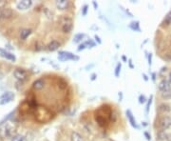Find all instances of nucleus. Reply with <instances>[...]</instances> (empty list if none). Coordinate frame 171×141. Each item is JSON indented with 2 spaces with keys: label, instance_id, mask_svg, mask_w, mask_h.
I'll use <instances>...</instances> for the list:
<instances>
[{
  "label": "nucleus",
  "instance_id": "obj_2",
  "mask_svg": "<svg viewBox=\"0 0 171 141\" xmlns=\"http://www.w3.org/2000/svg\"><path fill=\"white\" fill-rule=\"evenodd\" d=\"M58 59L61 61H68V60H79V56H77L75 54H73L70 51H60L58 54Z\"/></svg>",
  "mask_w": 171,
  "mask_h": 141
},
{
  "label": "nucleus",
  "instance_id": "obj_17",
  "mask_svg": "<svg viewBox=\"0 0 171 141\" xmlns=\"http://www.w3.org/2000/svg\"><path fill=\"white\" fill-rule=\"evenodd\" d=\"M12 10L10 8H6L4 9V10H2L1 12V17L3 18H10L11 16H12Z\"/></svg>",
  "mask_w": 171,
  "mask_h": 141
},
{
  "label": "nucleus",
  "instance_id": "obj_5",
  "mask_svg": "<svg viewBox=\"0 0 171 141\" xmlns=\"http://www.w3.org/2000/svg\"><path fill=\"white\" fill-rule=\"evenodd\" d=\"M13 76H15V77L16 79H18V80L23 81V80H25V79H27L28 73L23 69H15V72H13Z\"/></svg>",
  "mask_w": 171,
  "mask_h": 141
},
{
  "label": "nucleus",
  "instance_id": "obj_38",
  "mask_svg": "<svg viewBox=\"0 0 171 141\" xmlns=\"http://www.w3.org/2000/svg\"><path fill=\"white\" fill-rule=\"evenodd\" d=\"M152 80H153V81L156 80V73H152Z\"/></svg>",
  "mask_w": 171,
  "mask_h": 141
},
{
  "label": "nucleus",
  "instance_id": "obj_27",
  "mask_svg": "<svg viewBox=\"0 0 171 141\" xmlns=\"http://www.w3.org/2000/svg\"><path fill=\"white\" fill-rule=\"evenodd\" d=\"M84 43L86 44L87 48H93V47L96 46L95 42H94V41H92V40H87V41L84 42Z\"/></svg>",
  "mask_w": 171,
  "mask_h": 141
},
{
  "label": "nucleus",
  "instance_id": "obj_4",
  "mask_svg": "<svg viewBox=\"0 0 171 141\" xmlns=\"http://www.w3.org/2000/svg\"><path fill=\"white\" fill-rule=\"evenodd\" d=\"M15 99V93L12 92H6L0 95V105H5Z\"/></svg>",
  "mask_w": 171,
  "mask_h": 141
},
{
  "label": "nucleus",
  "instance_id": "obj_37",
  "mask_svg": "<svg viewBox=\"0 0 171 141\" xmlns=\"http://www.w3.org/2000/svg\"><path fill=\"white\" fill-rule=\"evenodd\" d=\"M143 77H144V79H145L146 81H147V80H148V77H147V76H146V73H143Z\"/></svg>",
  "mask_w": 171,
  "mask_h": 141
},
{
  "label": "nucleus",
  "instance_id": "obj_29",
  "mask_svg": "<svg viewBox=\"0 0 171 141\" xmlns=\"http://www.w3.org/2000/svg\"><path fill=\"white\" fill-rule=\"evenodd\" d=\"M87 10H89V6H87V5H84V7H83V10H82V15H83V16H86V15H87Z\"/></svg>",
  "mask_w": 171,
  "mask_h": 141
},
{
  "label": "nucleus",
  "instance_id": "obj_25",
  "mask_svg": "<svg viewBox=\"0 0 171 141\" xmlns=\"http://www.w3.org/2000/svg\"><path fill=\"white\" fill-rule=\"evenodd\" d=\"M164 25H170L171 24V12H169L167 15H165L164 19Z\"/></svg>",
  "mask_w": 171,
  "mask_h": 141
},
{
  "label": "nucleus",
  "instance_id": "obj_9",
  "mask_svg": "<svg viewBox=\"0 0 171 141\" xmlns=\"http://www.w3.org/2000/svg\"><path fill=\"white\" fill-rule=\"evenodd\" d=\"M126 115H127V119L129 121V123H130V125L133 127V128H135V129L139 128V126H138V124H137V121L135 119V117H134L132 112L130 110H127L126 112Z\"/></svg>",
  "mask_w": 171,
  "mask_h": 141
},
{
  "label": "nucleus",
  "instance_id": "obj_24",
  "mask_svg": "<svg viewBox=\"0 0 171 141\" xmlns=\"http://www.w3.org/2000/svg\"><path fill=\"white\" fill-rule=\"evenodd\" d=\"M11 141H25V137L21 134H15L12 137Z\"/></svg>",
  "mask_w": 171,
  "mask_h": 141
},
{
  "label": "nucleus",
  "instance_id": "obj_32",
  "mask_svg": "<svg viewBox=\"0 0 171 141\" xmlns=\"http://www.w3.org/2000/svg\"><path fill=\"white\" fill-rule=\"evenodd\" d=\"M94 38H95V40L97 41V43H98V44H102V40L100 39V37H99L98 35H94Z\"/></svg>",
  "mask_w": 171,
  "mask_h": 141
},
{
  "label": "nucleus",
  "instance_id": "obj_28",
  "mask_svg": "<svg viewBox=\"0 0 171 141\" xmlns=\"http://www.w3.org/2000/svg\"><path fill=\"white\" fill-rule=\"evenodd\" d=\"M139 103L140 104H145V103L146 102V97L144 95H140V96H139Z\"/></svg>",
  "mask_w": 171,
  "mask_h": 141
},
{
  "label": "nucleus",
  "instance_id": "obj_42",
  "mask_svg": "<svg viewBox=\"0 0 171 141\" xmlns=\"http://www.w3.org/2000/svg\"><path fill=\"white\" fill-rule=\"evenodd\" d=\"M168 78H169V82L171 83V73H169V76H168Z\"/></svg>",
  "mask_w": 171,
  "mask_h": 141
},
{
  "label": "nucleus",
  "instance_id": "obj_15",
  "mask_svg": "<svg viewBox=\"0 0 171 141\" xmlns=\"http://www.w3.org/2000/svg\"><path fill=\"white\" fill-rule=\"evenodd\" d=\"M170 137V135L165 133V131H159L157 133V139L164 141V140H168Z\"/></svg>",
  "mask_w": 171,
  "mask_h": 141
},
{
  "label": "nucleus",
  "instance_id": "obj_1",
  "mask_svg": "<svg viewBox=\"0 0 171 141\" xmlns=\"http://www.w3.org/2000/svg\"><path fill=\"white\" fill-rule=\"evenodd\" d=\"M15 131V127L10 125V124H2L0 125V136L2 138H7V137H10L12 136V134Z\"/></svg>",
  "mask_w": 171,
  "mask_h": 141
},
{
  "label": "nucleus",
  "instance_id": "obj_35",
  "mask_svg": "<svg viewBox=\"0 0 171 141\" xmlns=\"http://www.w3.org/2000/svg\"><path fill=\"white\" fill-rule=\"evenodd\" d=\"M92 5H93V7H94V9H95V10H97V9H98V4H97L95 1H93V2H92Z\"/></svg>",
  "mask_w": 171,
  "mask_h": 141
},
{
  "label": "nucleus",
  "instance_id": "obj_39",
  "mask_svg": "<svg viewBox=\"0 0 171 141\" xmlns=\"http://www.w3.org/2000/svg\"><path fill=\"white\" fill-rule=\"evenodd\" d=\"M128 63H129V66H130V68H131V69H133V68H134V66L132 65V61H131V59H129Z\"/></svg>",
  "mask_w": 171,
  "mask_h": 141
},
{
  "label": "nucleus",
  "instance_id": "obj_30",
  "mask_svg": "<svg viewBox=\"0 0 171 141\" xmlns=\"http://www.w3.org/2000/svg\"><path fill=\"white\" fill-rule=\"evenodd\" d=\"M85 49H87L86 44H85V43H82V44H80L79 47L77 48V51H84Z\"/></svg>",
  "mask_w": 171,
  "mask_h": 141
},
{
  "label": "nucleus",
  "instance_id": "obj_11",
  "mask_svg": "<svg viewBox=\"0 0 171 141\" xmlns=\"http://www.w3.org/2000/svg\"><path fill=\"white\" fill-rule=\"evenodd\" d=\"M72 28H73L72 21L71 19H67V21H65L62 25V31L65 34H68V32L72 31Z\"/></svg>",
  "mask_w": 171,
  "mask_h": 141
},
{
  "label": "nucleus",
  "instance_id": "obj_10",
  "mask_svg": "<svg viewBox=\"0 0 171 141\" xmlns=\"http://www.w3.org/2000/svg\"><path fill=\"white\" fill-rule=\"evenodd\" d=\"M95 120L98 123V125L100 127H105L108 124V119L107 117L104 116L103 115H99V114H95Z\"/></svg>",
  "mask_w": 171,
  "mask_h": 141
},
{
  "label": "nucleus",
  "instance_id": "obj_40",
  "mask_svg": "<svg viewBox=\"0 0 171 141\" xmlns=\"http://www.w3.org/2000/svg\"><path fill=\"white\" fill-rule=\"evenodd\" d=\"M122 59L124 60V62H127V57H126V56H124V55L122 56Z\"/></svg>",
  "mask_w": 171,
  "mask_h": 141
},
{
  "label": "nucleus",
  "instance_id": "obj_36",
  "mask_svg": "<svg viewBox=\"0 0 171 141\" xmlns=\"http://www.w3.org/2000/svg\"><path fill=\"white\" fill-rule=\"evenodd\" d=\"M122 99H123V93L120 92L119 93V101H122Z\"/></svg>",
  "mask_w": 171,
  "mask_h": 141
},
{
  "label": "nucleus",
  "instance_id": "obj_43",
  "mask_svg": "<svg viewBox=\"0 0 171 141\" xmlns=\"http://www.w3.org/2000/svg\"><path fill=\"white\" fill-rule=\"evenodd\" d=\"M1 12H2V10H0V18H1Z\"/></svg>",
  "mask_w": 171,
  "mask_h": 141
},
{
  "label": "nucleus",
  "instance_id": "obj_19",
  "mask_svg": "<svg viewBox=\"0 0 171 141\" xmlns=\"http://www.w3.org/2000/svg\"><path fill=\"white\" fill-rule=\"evenodd\" d=\"M31 34V29H22L20 32V37L22 40H25L28 36Z\"/></svg>",
  "mask_w": 171,
  "mask_h": 141
},
{
  "label": "nucleus",
  "instance_id": "obj_26",
  "mask_svg": "<svg viewBox=\"0 0 171 141\" xmlns=\"http://www.w3.org/2000/svg\"><path fill=\"white\" fill-rule=\"evenodd\" d=\"M152 99H153V95H150L149 99L147 100V103H146V114L147 115L149 112V109H150V106L152 104Z\"/></svg>",
  "mask_w": 171,
  "mask_h": 141
},
{
  "label": "nucleus",
  "instance_id": "obj_6",
  "mask_svg": "<svg viewBox=\"0 0 171 141\" xmlns=\"http://www.w3.org/2000/svg\"><path fill=\"white\" fill-rule=\"evenodd\" d=\"M32 5L31 0H21V1L16 3V8L20 11H25L29 9Z\"/></svg>",
  "mask_w": 171,
  "mask_h": 141
},
{
  "label": "nucleus",
  "instance_id": "obj_33",
  "mask_svg": "<svg viewBox=\"0 0 171 141\" xmlns=\"http://www.w3.org/2000/svg\"><path fill=\"white\" fill-rule=\"evenodd\" d=\"M164 59L167 60L168 62H171V54H167L165 56H164Z\"/></svg>",
  "mask_w": 171,
  "mask_h": 141
},
{
  "label": "nucleus",
  "instance_id": "obj_21",
  "mask_svg": "<svg viewBox=\"0 0 171 141\" xmlns=\"http://www.w3.org/2000/svg\"><path fill=\"white\" fill-rule=\"evenodd\" d=\"M85 36H86L85 34H77L73 37V42H74V43H79V42H81L85 38Z\"/></svg>",
  "mask_w": 171,
  "mask_h": 141
},
{
  "label": "nucleus",
  "instance_id": "obj_3",
  "mask_svg": "<svg viewBox=\"0 0 171 141\" xmlns=\"http://www.w3.org/2000/svg\"><path fill=\"white\" fill-rule=\"evenodd\" d=\"M171 127V117L169 116H163L158 122V128L160 131L168 130Z\"/></svg>",
  "mask_w": 171,
  "mask_h": 141
},
{
  "label": "nucleus",
  "instance_id": "obj_8",
  "mask_svg": "<svg viewBox=\"0 0 171 141\" xmlns=\"http://www.w3.org/2000/svg\"><path fill=\"white\" fill-rule=\"evenodd\" d=\"M55 6L59 11H65L70 6V2L68 0H57L55 1Z\"/></svg>",
  "mask_w": 171,
  "mask_h": 141
},
{
  "label": "nucleus",
  "instance_id": "obj_14",
  "mask_svg": "<svg viewBox=\"0 0 171 141\" xmlns=\"http://www.w3.org/2000/svg\"><path fill=\"white\" fill-rule=\"evenodd\" d=\"M60 46H61V44H60V42H58L57 40H52L50 41L49 45H48V50L49 51H57Z\"/></svg>",
  "mask_w": 171,
  "mask_h": 141
},
{
  "label": "nucleus",
  "instance_id": "obj_41",
  "mask_svg": "<svg viewBox=\"0 0 171 141\" xmlns=\"http://www.w3.org/2000/svg\"><path fill=\"white\" fill-rule=\"evenodd\" d=\"M95 78H96V74H95V73L92 74V76H91V80H94Z\"/></svg>",
  "mask_w": 171,
  "mask_h": 141
},
{
  "label": "nucleus",
  "instance_id": "obj_20",
  "mask_svg": "<svg viewBox=\"0 0 171 141\" xmlns=\"http://www.w3.org/2000/svg\"><path fill=\"white\" fill-rule=\"evenodd\" d=\"M71 141H82V136L77 131H73L71 136Z\"/></svg>",
  "mask_w": 171,
  "mask_h": 141
},
{
  "label": "nucleus",
  "instance_id": "obj_22",
  "mask_svg": "<svg viewBox=\"0 0 171 141\" xmlns=\"http://www.w3.org/2000/svg\"><path fill=\"white\" fill-rule=\"evenodd\" d=\"M161 96L163 99H165V100L171 99V90L165 91V92H161Z\"/></svg>",
  "mask_w": 171,
  "mask_h": 141
},
{
  "label": "nucleus",
  "instance_id": "obj_31",
  "mask_svg": "<svg viewBox=\"0 0 171 141\" xmlns=\"http://www.w3.org/2000/svg\"><path fill=\"white\" fill-rule=\"evenodd\" d=\"M144 135L146 136V138L147 141H150V140H151V135H150L148 133H147V131H145V133H144Z\"/></svg>",
  "mask_w": 171,
  "mask_h": 141
},
{
  "label": "nucleus",
  "instance_id": "obj_23",
  "mask_svg": "<svg viewBox=\"0 0 171 141\" xmlns=\"http://www.w3.org/2000/svg\"><path fill=\"white\" fill-rule=\"evenodd\" d=\"M121 69H122V64H121V63H118L117 66H116V68H115V70H114V76H115V77H119V76H120Z\"/></svg>",
  "mask_w": 171,
  "mask_h": 141
},
{
  "label": "nucleus",
  "instance_id": "obj_13",
  "mask_svg": "<svg viewBox=\"0 0 171 141\" xmlns=\"http://www.w3.org/2000/svg\"><path fill=\"white\" fill-rule=\"evenodd\" d=\"M45 87V80L44 79H37L32 84V88L36 91H40Z\"/></svg>",
  "mask_w": 171,
  "mask_h": 141
},
{
  "label": "nucleus",
  "instance_id": "obj_18",
  "mask_svg": "<svg viewBox=\"0 0 171 141\" xmlns=\"http://www.w3.org/2000/svg\"><path fill=\"white\" fill-rule=\"evenodd\" d=\"M132 31H135V32H141V28H140V24H139V21H132L130 24L128 26Z\"/></svg>",
  "mask_w": 171,
  "mask_h": 141
},
{
  "label": "nucleus",
  "instance_id": "obj_16",
  "mask_svg": "<svg viewBox=\"0 0 171 141\" xmlns=\"http://www.w3.org/2000/svg\"><path fill=\"white\" fill-rule=\"evenodd\" d=\"M171 111V108L168 104H165V103H162L158 107V112H168Z\"/></svg>",
  "mask_w": 171,
  "mask_h": 141
},
{
  "label": "nucleus",
  "instance_id": "obj_12",
  "mask_svg": "<svg viewBox=\"0 0 171 141\" xmlns=\"http://www.w3.org/2000/svg\"><path fill=\"white\" fill-rule=\"evenodd\" d=\"M0 55L2 56V57L6 58L8 60H11V61H15L16 60V57L15 54H12L11 53H9V51H5V50H2L0 49Z\"/></svg>",
  "mask_w": 171,
  "mask_h": 141
},
{
  "label": "nucleus",
  "instance_id": "obj_7",
  "mask_svg": "<svg viewBox=\"0 0 171 141\" xmlns=\"http://www.w3.org/2000/svg\"><path fill=\"white\" fill-rule=\"evenodd\" d=\"M170 82L166 79H163L158 85V89L160 92H165V91H169L171 90V85H170Z\"/></svg>",
  "mask_w": 171,
  "mask_h": 141
},
{
  "label": "nucleus",
  "instance_id": "obj_34",
  "mask_svg": "<svg viewBox=\"0 0 171 141\" xmlns=\"http://www.w3.org/2000/svg\"><path fill=\"white\" fill-rule=\"evenodd\" d=\"M151 64H152V54H149V55H148V65L151 66Z\"/></svg>",
  "mask_w": 171,
  "mask_h": 141
}]
</instances>
